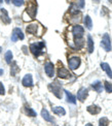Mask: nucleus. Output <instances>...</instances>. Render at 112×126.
<instances>
[{
    "mask_svg": "<svg viewBox=\"0 0 112 126\" xmlns=\"http://www.w3.org/2000/svg\"><path fill=\"white\" fill-rule=\"evenodd\" d=\"M108 1H109V2H112V0H108Z\"/></svg>",
    "mask_w": 112,
    "mask_h": 126,
    "instance_id": "nucleus-36",
    "label": "nucleus"
},
{
    "mask_svg": "<svg viewBox=\"0 0 112 126\" xmlns=\"http://www.w3.org/2000/svg\"><path fill=\"white\" fill-rule=\"evenodd\" d=\"M1 51H2V49H1V47H0V53H1Z\"/></svg>",
    "mask_w": 112,
    "mask_h": 126,
    "instance_id": "nucleus-34",
    "label": "nucleus"
},
{
    "mask_svg": "<svg viewBox=\"0 0 112 126\" xmlns=\"http://www.w3.org/2000/svg\"><path fill=\"white\" fill-rule=\"evenodd\" d=\"M2 73H3V70H2V69H0V76H1Z\"/></svg>",
    "mask_w": 112,
    "mask_h": 126,
    "instance_id": "nucleus-30",
    "label": "nucleus"
},
{
    "mask_svg": "<svg viewBox=\"0 0 112 126\" xmlns=\"http://www.w3.org/2000/svg\"><path fill=\"white\" fill-rule=\"evenodd\" d=\"M101 47L106 51V52H110L111 51V39H110V36L109 34L105 33L103 35V38L102 41H101Z\"/></svg>",
    "mask_w": 112,
    "mask_h": 126,
    "instance_id": "nucleus-4",
    "label": "nucleus"
},
{
    "mask_svg": "<svg viewBox=\"0 0 112 126\" xmlns=\"http://www.w3.org/2000/svg\"><path fill=\"white\" fill-rule=\"evenodd\" d=\"M105 89H106V91H107L108 93H112V84L111 83H109V82H107V81H106L105 83Z\"/></svg>",
    "mask_w": 112,
    "mask_h": 126,
    "instance_id": "nucleus-25",
    "label": "nucleus"
},
{
    "mask_svg": "<svg viewBox=\"0 0 112 126\" xmlns=\"http://www.w3.org/2000/svg\"><path fill=\"white\" fill-rule=\"evenodd\" d=\"M87 48H88V53H93L94 52V41L90 35H87Z\"/></svg>",
    "mask_w": 112,
    "mask_h": 126,
    "instance_id": "nucleus-21",
    "label": "nucleus"
},
{
    "mask_svg": "<svg viewBox=\"0 0 112 126\" xmlns=\"http://www.w3.org/2000/svg\"><path fill=\"white\" fill-rule=\"evenodd\" d=\"M10 2V0H6V3H9Z\"/></svg>",
    "mask_w": 112,
    "mask_h": 126,
    "instance_id": "nucleus-33",
    "label": "nucleus"
},
{
    "mask_svg": "<svg viewBox=\"0 0 112 126\" xmlns=\"http://www.w3.org/2000/svg\"><path fill=\"white\" fill-rule=\"evenodd\" d=\"M24 37H25V36H24V33L22 32V30H21L20 28H15V29H13L12 34V41H17L18 39L23 40Z\"/></svg>",
    "mask_w": 112,
    "mask_h": 126,
    "instance_id": "nucleus-9",
    "label": "nucleus"
},
{
    "mask_svg": "<svg viewBox=\"0 0 112 126\" xmlns=\"http://www.w3.org/2000/svg\"><path fill=\"white\" fill-rule=\"evenodd\" d=\"M38 28H39L38 24H37V23H32V24L27 26L26 31H27V33H29V34H35V35H37V34H38Z\"/></svg>",
    "mask_w": 112,
    "mask_h": 126,
    "instance_id": "nucleus-10",
    "label": "nucleus"
},
{
    "mask_svg": "<svg viewBox=\"0 0 112 126\" xmlns=\"http://www.w3.org/2000/svg\"><path fill=\"white\" fill-rule=\"evenodd\" d=\"M85 126H93L92 124H90V123H88V124H87V125H85Z\"/></svg>",
    "mask_w": 112,
    "mask_h": 126,
    "instance_id": "nucleus-32",
    "label": "nucleus"
},
{
    "mask_svg": "<svg viewBox=\"0 0 112 126\" xmlns=\"http://www.w3.org/2000/svg\"><path fill=\"white\" fill-rule=\"evenodd\" d=\"M41 116H42V118H43L45 121H47V122H54V119L51 118V116L50 115V113L47 112V110H45V109H43L41 111Z\"/></svg>",
    "mask_w": 112,
    "mask_h": 126,
    "instance_id": "nucleus-17",
    "label": "nucleus"
},
{
    "mask_svg": "<svg viewBox=\"0 0 112 126\" xmlns=\"http://www.w3.org/2000/svg\"><path fill=\"white\" fill-rule=\"evenodd\" d=\"M25 113H26V115L27 116H29V117H36V113H35V111L34 110H32L31 108H28V107H26L25 108Z\"/></svg>",
    "mask_w": 112,
    "mask_h": 126,
    "instance_id": "nucleus-23",
    "label": "nucleus"
},
{
    "mask_svg": "<svg viewBox=\"0 0 112 126\" xmlns=\"http://www.w3.org/2000/svg\"><path fill=\"white\" fill-rule=\"evenodd\" d=\"M22 84L25 87H31L33 86V78L31 75H26L22 81Z\"/></svg>",
    "mask_w": 112,
    "mask_h": 126,
    "instance_id": "nucleus-13",
    "label": "nucleus"
},
{
    "mask_svg": "<svg viewBox=\"0 0 112 126\" xmlns=\"http://www.w3.org/2000/svg\"><path fill=\"white\" fill-rule=\"evenodd\" d=\"M44 70H45V73L47 75V77L50 78H52L55 76V66L52 64L51 62H46L45 65H44Z\"/></svg>",
    "mask_w": 112,
    "mask_h": 126,
    "instance_id": "nucleus-7",
    "label": "nucleus"
},
{
    "mask_svg": "<svg viewBox=\"0 0 112 126\" xmlns=\"http://www.w3.org/2000/svg\"><path fill=\"white\" fill-rule=\"evenodd\" d=\"M83 33L84 29L80 25H75L72 29V34L74 37V44H75L77 49H80L83 46Z\"/></svg>",
    "mask_w": 112,
    "mask_h": 126,
    "instance_id": "nucleus-1",
    "label": "nucleus"
},
{
    "mask_svg": "<svg viewBox=\"0 0 112 126\" xmlns=\"http://www.w3.org/2000/svg\"><path fill=\"white\" fill-rule=\"evenodd\" d=\"M2 1H3V0H0V3H2Z\"/></svg>",
    "mask_w": 112,
    "mask_h": 126,
    "instance_id": "nucleus-35",
    "label": "nucleus"
},
{
    "mask_svg": "<svg viewBox=\"0 0 112 126\" xmlns=\"http://www.w3.org/2000/svg\"><path fill=\"white\" fill-rule=\"evenodd\" d=\"M4 58H5V61H6L7 64H10L12 61V51H7L6 53H5L4 55Z\"/></svg>",
    "mask_w": 112,
    "mask_h": 126,
    "instance_id": "nucleus-22",
    "label": "nucleus"
},
{
    "mask_svg": "<svg viewBox=\"0 0 112 126\" xmlns=\"http://www.w3.org/2000/svg\"><path fill=\"white\" fill-rule=\"evenodd\" d=\"M5 94V89L2 83H0V95H4Z\"/></svg>",
    "mask_w": 112,
    "mask_h": 126,
    "instance_id": "nucleus-29",
    "label": "nucleus"
},
{
    "mask_svg": "<svg viewBox=\"0 0 112 126\" xmlns=\"http://www.w3.org/2000/svg\"><path fill=\"white\" fill-rule=\"evenodd\" d=\"M83 22H84L85 27H87L88 30H92V28H93V22H92V19H90L89 16H85Z\"/></svg>",
    "mask_w": 112,
    "mask_h": 126,
    "instance_id": "nucleus-20",
    "label": "nucleus"
},
{
    "mask_svg": "<svg viewBox=\"0 0 112 126\" xmlns=\"http://www.w3.org/2000/svg\"><path fill=\"white\" fill-rule=\"evenodd\" d=\"M92 87L94 88V90L97 91L98 93H101L102 90H103V85H102V83H101L100 81H96L95 83H93Z\"/></svg>",
    "mask_w": 112,
    "mask_h": 126,
    "instance_id": "nucleus-18",
    "label": "nucleus"
},
{
    "mask_svg": "<svg viewBox=\"0 0 112 126\" xmlns=\"http://www.w3.org/2000/svg\"><path fill=\"white\" fill-rule=\"evenodd\" d=\"M68 65H69V68L72 70L77 69L78 66L80 65V58L79 57H72V58L69 59Z\"/></svg>",
    "mask_w": 112,
    "mask_h": 126,
    "instance_id": "nucleus-6",
    "label": "nucleus"
},
{
    "mask_svg": "<svg viewBox=\"0 0 112 126\" xmlns=\"http://www.w3.org/2000/svg\"><path fill=\"white\" fill-rule=\"evenodd\" d=\"M77 6L78 7H84V0H77Z\"/></svg>",
    "mask_w": 112,
    "mask_h": 126,
    "instance_id": "nucleus-28",
    "label": "nucleus"
},
{
    "mask_svg": "<svg viewBox=\"0 0 112 126\" xmlns=\"http://www.w3.org/2000/svg\"><path fill=\"white\" fill-rule=\"evenodd\" d=\"M44 47H45V44L43 41H40V43H33L30 46V51L32 52V54H33L35 57H39L42 53H43Z\"/></svg>",
    "mask_w": 112,
    "mask_h": 126,
    "instance_id": "nucleus-2",
    "label": "nucleus"
},
{
    "mask_svg": "<svg viewBox=\"0 0 112 126\" xmlns=\"http://www.w3.org/2000/svg\"><path fill=\"white\" fill-rule=\"evenodd\" d=\"M0 19H1V21L4 24H9L10 23V19L8 17V14H7L6 9L1 8V10H0Z\"/></svg>",
    "mask_w": 112,
    "mask_h": 126,
    "instance_id": "nucleus-12",
    "label": "nucleus"
},
{
    "mask_svg": "<svg viewBox=\"0 0 112 126\" xmlns=\"http://www.w3.org/2000/svg\"><path fill=\"white\" fill-rule=\"evenodd\" d=\"M52 112H54L56 115H59V116H64L66 114L65 109L62 107H54L52 108Z\"/></svg>",
    "mask_w": 112,
    "mask_h": 126,
    "instance_id": "nucleus-19",
    "label": "nucleus"
},
{
    "mask_svg": "<svg viewBox=\"0 0 112 126\" xmlns=\"http://www.w3.org/2000/svg\"><path fill=\"white\" fill-rule=\"evenodd\" d=\"M87 95H88L87 89V88H84V87H82V88H80V89L78 90L77 98H78V100H79V101H84L85 99H87Z\"/></svg>",
    "mask_w": 112,
    "mask_h": 126,
    "instance_id": "nucleus-11",
    "label": "nucleus"
},
{
    "mask_svg": "<svg viewBox=\"0 0 112 126\" xmlns=\"http://www.w3.org/2000/svg\"><path fill=\"white\" fill-rule=\"evenodd\" d=\"M49 88H50V90L54 93L58 98H62V88H61V85L59 83L55 82V83L50 84Z\"/></svg>",
    "mask_w": 112,
    "mask_h": 126,
    "instance_id": "nucleus-3",
    "label": "nucleus"
},
{
    "mask_svg": "<svg viewBox=\"0 0 112 126\" xmlns=\"http://www.w3.org/2000/svg\"><path fill=\"white\" fill-rule=\"evenodd\" d=\"M12 3L15 6H22L24 4V0H12Z\"/></svg>",
    "mask_w": 112,
    "mask_h": 126,
    "instance_id": "nucleus-27",
    "label": "nucleus"
},
{
    "mask_svg": "<svg viewBox=\"0 0 112 126\" xmlns=\"http://www.w3.org/2000/svg\"><path fill=\"white\" fill-rule=\"evenodd\" d=\"M58 77L61 78V79H68V78H71L72 76L67 68H65L62 65V66L59 67V69H58Z\"/></svg>",
    "mask_w": 112,
    "mask_h": 126,
    "instance_id": "nucleus-8",
    "label": "nucleus"
},
{
    "mask_svg": "<svg viewBox=\"0 0 112 126\" xmlns=\"http://www.w3.org/2000/svg\"><path fill=\"white\" fill-rule=\"evenodd\" d=\"M101 67H102V69L106 71V73H107V76L109 78L112 79V70H111V68L109 66L108 63H106V62H102L101 63Z\"/></svg>",
    "mask_w": 112,
    "mask_h": 126,
    "instance_id": "nucleus-15",
    "label": "nucleus"
},
{
    "mask_svg": "<svg viewBox=\"0 0 112 126\" xmlns=\"http://www.w3.org/2000/svg\"><path fill=\"white\" fill-rule=\"evenodd\" d=\"M18 71H19V67H18V65H17V63L13 62V63H12V75L14 76Z\"/></svg>",
    "mask_w": 112,
    "mask_h": 126,
    "instance_id": "nucleus-26",
    "label": "nucleus"
},
{
    "mask_svg": "<svg viewBox=\"0 0 112 126\" xmlns=\"http://www.w3.org/2000/svg\"><path fill=\"white\" fill-rule=\"evenodd\" d=\"M36 13H37V5H36V3L34 1H32V2H30L28 4L25 14H28L30 19H34L35 16H36Z\"/></svg>",
    "mask_w": 112,
    "mask_h": 126,
    "instance_id": "nucleus-5",
    "label": "nucleus"
},
{
    "mask_svg": "<svg viewBox=\"0 0 112 126\" xmlns=\"http://www.w3.org/2000/svg\"><path fill=\"white\" fill-rule=\"evenodd\" d=\"M65 94H66V100H67V102L73 103V104L76 103V98H75V96H74L73 94H71L70 92L67 91V90H65Z\"/></svg>",
    "mask_w": 112,
    "mask_h": 126,
    "instance_id": "nucleus-16",
    "label": "nucleus"
},
{
    "mask_svg": "<svg viewBox=\"0 0 112 126\" xmlns=\"http://www.w3.org/2000/svg\"><path fill=\"white\" fill-rule=\"evenodd\" d=\"M94 1H95L96 3H99V1H100V0H94Z\"/></svg>",
    "mask_w": 112,
    "mask_h": 126,
    "instance_id": "nucleus-31",
    "label": "nucleus"
},
{
    "mask_svg": "<svg viewBox=\"0 0 112 126\" xmlns=\"http://www.w3.org/2000/svg\"><path fill=\"white\" fill-rule=\"evenodd\" d=\"M87 112L92 115H98L100 112H101V108L96 106V104H92V106H88L87 107Z\"/></svg>",
    "mask_w": 112,
    "mask_h": 126,
    "instance_id": "nucleus-14",
    "label": "nucleus"
},
{
    "mask_svg": "<svg viewBox=\"0 0 112 126\" xmlns=\"http://www.w3.org/2000/svg\"><path fill=\"white\" fill-rule=\"evenodd\" d=\"M109 124V120L107 118H101L99 121V126H108Z\"/></svg>",
    "mask_w": 112,
    "mask_h": 126,
    "instance_id": "nucleus-24",
    "label": "nucleus"
}]
</instances>
